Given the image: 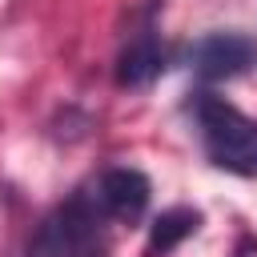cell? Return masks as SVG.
Here are the masks:
<instances>
[{
    "mask_svg": "<svg viewBox=\"0 0 257 257\" xmlns=\"http://www.w3.org/2000/svg\"><path fill=\"white\" fill-rule=\"evenodd\" d=\"M104 209L92 189H76L32 233L24 257H108Z\"/></svg>",
    "mask_w": 257,
    "mask_h": 257,
    "instance_id": "6da1fadb",
    "label": "cell"
},
{
    "mask_svg": "<svg viewBox=\"0 0 257 257\" xmlns=\"http://www.w3.org/2000/svg\"><path fill=\"white\" fill-rule=\"evenodd\" d=\"M193 116L201 128V145L205 157L237 177H257V120L245 116L241 108H233L229 100L213 96V92H197L193 96Z\"/></svg>",
    "mask_w": 257,
    "mask_h": 257,
    "instance_id": "7a4b0ae2",
    "label": "cell"
},
{
    "mask_svg": "<svg viewBox=\"0 0 257 257\" xmlns=\"http://www.w3.org/2000/svg\"><path fill=\"white\" fill-rule=\"evenodd\" d=\"M189 68L201 80H233L257 68V40L245 32H209L189 48Z\"/></svg>",
    "mask_w": 257,
    "mask_h": 257,
    "instance_id": "3957f363",
    "label": "cell"
},
{
    "mask_svg": "<svg viewBox=\"0 0 257 257\" xmlns=\"http://www.w3.org/2000/svg\"><path fill=\"white\" fill-rule=\"evenodd\" d=\"M100 209L108 221H137L145 209H149V197H153V185L141 169H128V165H116V169H104L100 181L92 185Z\"/></svg>",
    "mask_w": 257,
    "mask_h": 257,
    "instance_id": "277c9868",
    "label": "cell"
},
{
    "mask_svg": "<svg viewBox=\"0 0 257 257\" xmlns=\"http://www.w3.org/2000/svg\"><path fill=\"white\" fill-rule=\"evenodd\" d=\"M161 72H165V48H161V40H157L153 28H141V32L120 48L116 80H120L124 88H145V84H153Z\"/></svg>",
    "mask_w": 257,
    "mask_h": 257,
    "instance_id": "5b68a950",
    "label": "cell"
},
{
    "mask_svg": "<svg viewBox=\"0 0 257 257\" xmlns=\"http://www.w3.org/2000/svg\"><path fill=\"white\" fill-rule=\"evenodd\" d=\"M201 229V213L197 209H189V205H173V209H165L157 221H153V229H149V249L153 253H173L185 237H193Z\"/></svg>",
    "mask_w": 257,
    "mask_h": 257,
    "instance_id": "8992f818",
    "label": "cell"
},
{
    "mask_svg": "<svg viewBox=\"0 0 257 257\" xmlns=\"http://www.w3.org/2000/svg\"><path fill=\"white\" fill-rule=\"evenodd\" d=\"M237 257H257V237H241V245H237Z\"/></svg>",
    "mask_w": 257,
    "mask_h": 257,
    "instance_id": "52a82bcc",
    "label": "cell"
}]
</instances>
